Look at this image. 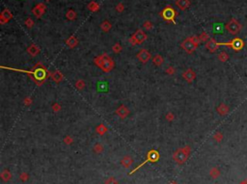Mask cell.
<instances>
[{
	"mask_svg": "<svg viewBox=\"0 0 247 184\" xmlns=\"http://www.w3.org/2000/svg\"><path fill=\"white\" fill-rule=\"evenodd\" d=\"M3 68H7V70H15V71H19V73H24L29 74L30 76H32L33 81L36 83L38 86H41L43 83H44L45 80L47 79L48 76H50V73L48 70H47L44 66H43L41 63L37 64L35 67L33 68V70H18V68H5L2 67Z\"/></svg>",
	"mask_w": 247,
	"mask_h": 184,
	"instance_id": "1",
	"label": "cell"
},
{
	"mask_svg": "<svg viewBox=\"0 0 247 184\" xmlns=\"http://www.w3.org/2000/svg\"><path fill=\"white\" fill-rule=\"evenodd\" d=\"M94 63L103 73H109L114 68V61L112 60L110 56H108L105 53H103L99 56H97L94 60Z\"/></svg>",
	"mask_w": 247,
	"mask_h": 184,
	"instance_id": "2",
	"label": "cell"
},
{
	"mask_svg": "<svg viewBox=\"0 0 247 184\" xmlns=\"http://www.w3.org/2000/svg\"><path fill=\"white\" fill-rule=\"evenodd\" d=\"M190 151H191V149L189 146H185L182 148L177 149L173 154V159L176 161L178 164H183L186 160H187L189 154H190Z\"/></svg>",
	"mask_w": 247,
	"mask_h": 184,
	"instance_id": "3",
	"label": "cell"
},
{
	"mask_svg": "<svg viewBox=\"0 0 247 184\" xmlns=\"http://www.w3.org/2000/svg\"><path fill=\"white\" fill-rule=\"evenodd\" d=\"M160 16H161V18L164 19V21H168V22H172L173 24H176L175 18H176V16H177V12L171 6H166L164 9L162 10V12L160 13Z\"/></svg>",
	"mask_w": 247,
	"mask_h": 184,
	"instance_id": "4",
	"label": "cell"
},
{
	"mask_svg": "<svg viewBox=\"0 0 247 184\" xmlns=\"http://www.w3.org/2000/svg\"><path fill=\"white\" fill-rule=\"evenodd\" d=\"M225 28L230 34H232V35H237V34L240 32L241 28H242V25L238 22L237 19L232 18L231 21L226 24Z\"/></svg>",
	"mask_w": 247,
	"mask_h": 184,
	"instance_id": "5",
	"label": "cell"
},
{
	"mask_svg": "<svg viewBox=\"0 0 247 184\" xmlns=\"http://www.w3.org/2000/svg\"><path fill=\"white\" fill-rule=\"evenodd\" d=\"M244 42L240 38H235L232 41L228 42H219V45H225V47H231L233 50L235 51H240L244 47Z\"/></svg>",
	"mask_w": 247,
	"mask_h": 184,
	"instance_id": "6",
	"label": "cell"
},
{
	"mask_svg": "<svg viewBox=\"0 0 247 184\" xmlns=\"http://www.w3.org/2000/svg\"><path fill=\"white\" fill-rule=\"evenodd\" d=\"M146 40H147V35L145 34V32L142 31L141 29H138L130 37L128 42H130L132 45H136V44H141L142 42H144L146 41Z\"/></svg>",
	"mask_w": 247,
	"mask_h": 184,
	"instance_id": "7",
	"label": "cell"
},
{
	"mask_svg": "<svg viewBox=\"0 0 247 184\" xmlns=\"http://www.w3.org/2000/svg\"><path fill=\"white\" fill-rule=\"evenodd\" d=\"M180 47H182L183 49L185 51V52L191 54V53H193L194 51L197 49L198 44H195V42L192 41V39L190 38V37H189V38L185 39V41L182 42V44H180Z\"/></svg>",
	"mask_w": 247,
	"mask_h": 184,
	"instance_id": "8",
	"label": "cell"
},
{
	"mask_svg": "<svg viewBox=\"0 0 247 184\" xmlns=\"http://www.w3.org/2000/svg\"><path fill=\"white\" fill-rule=\"evenodd\" d=\"M158 159H159V153H158V151L154 150V149H152V150H150V151L148 152V154H147V159H146L145 162H143L141 165H139L135 170H134L133 172H135L136 170H138V168H140L141 166L144 165L146 162H156V161L158 160Z\"/></svg>",
	"mask_w": 247,
	"mask_h": 184,
	"instance_id": "9",
	"label": "cell"
},
{
	"mask_svg": "<svg viewBox=\"0 0 247 184\" xmlns=\"http://www.w3.org/2000/svg\"><path fill=\"white\" fill-rule=\"evenodd\" d=\"M45 10H47V6H45V3H39L33 8L32 13L37 18H41L42 16L45 14Z\"/></svg>",
	"mask_w": 247,
	"mask_h": 184,
	"instance_id": "10",
	"label": "cell"
},
{
	"mask_svg": "<svg viewBox=\"0 0 247 184\" xmlns=\"http://www.w3.org/2000/svg\"><path fill=\"white\" fill-rule=\"evenodd\" d=\"M137 58H138V60L142 64H146L152 58V54L147 49H142L137 53Z\"/></svg>",
	"mask_w": 247,
	"mask_h": 184,
	"instance_id": "11",
	"label": "cell"
},
{
	"mask_svg": "<svg viewBox=\"0 0 247 184\" xmlns=\"http://www.w3.org/2000/svg\"><path fill=\"white\" fill-rule=\"evenodd\" d=\"M183 77L185 81H187L188 83H192L194 81V79L196 78V73H195V71L192 70L191 68H188V70H186L185 73H183Z\"/></svg>",
	"mask_w": 247,
	"mask_h": 184,
	"instance_id": "12",
	"label": "cell"
},
{
	"mask_svg": "<svg viewBox=\"0 0 247 184\" xmlns=\"http://www.w3.org/2000/svg\"><path fill=\"white\" fill-rule=\"evenodd\" d=\"M220 47L219 42H217L214 39H211L209 41L207 42V44H206V48L209 51H211V53L215 52V51L218 49V47Z\"/></svg>",
	"mask_w": 247,
	"mask_h": 184,
	"instance_id": "13",
	"label": "cell"
},
{
	"mask_svg": "<svg viewBox=\"0 0 247 184\" xmlns=\"http://www.w3.org/2000/svg\"><path fill=\"white\" fill-rule=\"evenodd\" d=\"M12 18H13V14L10 12V10L4 9L3 12L1 13V16H0V22H1V24H5Z\"/></svg>",
	"mask_w": 247,
	"mask_h": 184,
	"instance_id": "14",
	"label": "cell"
},
{
	"mask_svg": "<svg viewBox=\"0 0 247 184\" xmlns=\"http://www.w3.org/2000/svg\"><path fill=\"white\" fill-rule=\"evenodd\" d=\"M115 113H116L121 119H125V118H127L128 116V114H130V110L128 109L127 106L121 105L120 107L115 111Z\"/></svg>",
	"mask_w": 247,
	"mask_h": 184,
	"instance_id": "15",
	"label": "cell"
},
{
	"mask_svg": "<svg viewBox=\"0 0 247 184\" xmlns=\"http://www.w3.org/2000/svg\"><path fill=\"white\" fill-rule=\"evenodd\" d=\"M27 52L29 55L35 57L40 53V48L38 45H36L35 44H32L27 47Z\"/></svg>",
	"mask_w": 247,
	"mask_h": 184,
	"instance_id": "16",
	"label": "cell"
},
{
	"mask_svg": "<svg viewBox=\"0 0 247 184\" xmlns=\"http://www.w3.org/2000/svg\"><path fill=\"white\" fill-rule=\"evenodd\" d=\"M50 77L55 83H60L63 80V78H64V75H63V73L60 70H55L53 73L50 74Z\"/></svg>",
	"mask_w": 247,
	"mask_h": 184,
	"instance_id": "17",
	"label": "cell"
},
{
	"mask_svg": "<svg viewBox=\"0 0 247 184\" xmlns=\"http://www.w3.org/2000/svg\"><path fill=\"white\" fill-rule=\"evenodd\" d=\"M176 5L178 6V8H180V10L183 11L190 6V1L189 0H177Z\"/></svg>",
	"mask_w": 247,
	"mask_h": 184,
	"instance_id": "18",
	"label": "cell"
},
{
	"mask_svg": "<svg viewBox=\"0 0 247 184\" xmlns=\"http://www.w3.org/2000/svg\"><path fill=\"white\" fill-rule=\"evenodd\" d=\"M217 110V113L221 115V116H225V115H227L229 113V106L226 105L225 103H221V104L218 106V107L216 108Z\"/></svg>",
	"mask_w": 247,
	"mask_h": 184,
	"instance_id": "19",
	"label": "cell"
},
{
	"mask_svg": "<svg viewBox=\"0 0 247 184\" xmlns=\"http://www.w3.org/2000/svg\"><path fill=\"white\" fill-rule=\"evenodd\" d=\"M77 44H78V41H77V39L74 36H71L70 38H68L67 41H66V44H67L70 48L75 47Z\"/></svg>",
	"mask_w": 247,
	"mask_h": 184,
	"instance_id": "20",
	"label": "cell"
},
{
	"mask_svg": "<svg viewBox=\"0 0 247 184\" xmlns=\"http://www.w3.org/2000/svg\"><path fill=\"white\" fill-rule=\"evenodd\" d=\"M132 163H133V159L130 156H126L121 160V164H122V166H124L125 168H130V167L132 165Z\"/></svg>",
	"mask_w": 247,
	"mask_h": 184,
	"instance_id": "21",
	"label": "cell"
},
{
	"mask_svg": "<svg viewBox=\"0 0 247 184\" xmlns=\"http://www.w3.org/2000/svg\"><path fill=\"white\" fill-rule=\"evenodd\" d=\"M163 62H164V59H163V57L161 55H159V54H157V55H156L153 58V63L154 66H157V67H159V66H161L163 64Z\"/></svg>",
	"mask_w": 247,
	"mask_h": 184,
	"instance_id": "22",
	"label": "cell"
},
{
	"mask_svg": "<svg viewBox=\"0 0 247 184\" xmlns=\"http://www.w3.org/2000/svg\"><path fill=\"white\" fill-rule=\"evenodd\" d=\"M96 131H97V133L99 134V135H104L106 132L108 131V128L106 127L104 124L100 123L99 125H97V127H96Z\"/></svg>",
	"mask_w": 247,
	"mask_h": 184,
	"instance_id": "23",
	"label": "cell"
},
{
	"mask_svg": "<svg viewBox=\"0 0 247 184\" xmlns=\"http://www.w3.org/2000/svg\"><path fill=\"white\" fill-rule=\"evenodd\" d=\"M0 175H1V178L4 181H9V180H11V178H12V174H11L8 170H4V171H2Z\"/></svg>",
	"mask_w": 247,
	"mask_h": 184,
	"instance_id": "24",
	"label": "cell"
},
{
	"mask_svg": "<svg viewBox=\"0 0 247 184\" xmlns=\"http://www.w3.org/2000/svg\"><path fill=\"white\" fill-rule=\"evenodd\" d=\"M100 28L102 29L103 32H108V31H110V29L112 28V24L109 21H104L102 24H100Z\"/></svg>",
	"mask_w": 247,
	"mask_h": 184,
	"instance_id": "25",
	"label": "cell"
},
{
	"mask_svg": "<svg viewBox=\"0 0 247 184\" xmlns=\"http://www.w3.org/2000/svg\"><path fill=\"white\" fill-rule=\"evenodd\" d=\"M88 9L91 11V12H97V11H99V5L97 3V2L95 1H92L90 2V3L88 4Z\"/></svg>",
	"mask_w": 247,
	"mask_h": 184,
	"instance_id": "26",
	"label": "cell"
},
{
	"mask_svg": "<svg viewBox=\"0 0 247 184\" xmlns=\"http://www.w3.org/2000/svg\"><path fill=\"white\" fill-rule=\"evenodd\" d=\"M66 18H67L69 21H74L76 18V13L74 12L73 10H69L67 14H66Z\"/></svg>",
	"mask_w": 247,
	"mask_h": 184,
	"instance_id": "27",
	"label": "cell"
},
{
	"mask_svg": "<svg viewBox=\"0 0 247 184\" xmlns=\"http://www.w3.org/2000/svg\"><path fill=\"white\" fill-rule=\"evenodd\" d=\"M218 59H219L221 62L225 63L229 60V55L225 52V51H222V52H220L218 54Z\"/></svg>",
	"mask_w": 247,
	"mask_h": 184,
	"instance_id": "28",
	"label": "cell"
},
{
	"mask_svg": "<svg viewBox=\"0 0 247 184\" xmlns=\"http://www.w3.org/2000/svg\"><path fill=\"white\" fill-rule=\"evenodd\" d=\"M209 174L212 178H217L220 175V171L217 168H212L209 172Z\"/></svg>",
	"mask_w": 247,
	"mask_h": 184,
	"instance_id": "29",
	"label": "cell"
},
{
	"mask_svg": "<svg viewBox=\"0 0 247 184\" xmlns=\"http://www.w3.org/2000/svg\"><path fill=\"white\" fill-rule=\"evenodd\" d=\"M85 85H86L85 81L82 79L77 80L76 83H75V87H76V89H78V90H82L83 88H85Z\"/></svg>",
	"mask_w": 247,
	"mask_h": 184,
	"instance_id": "30",
	"label": "cell"
},
{
	"mask_svg": "<svg viewBox=\"0 0 247 184\" xmlns=\"http://www.w3.org/2000/svg\"><path fill=\"white\" fill-rule=\"evenodd\" d=\"M213 139L216 141V142L220 143L221 141H222V139H223V134L221 133V132H219V131L216 132V133L213 135Z\"/></svg>",
	"mask_w": 247,
	"mask_h": 184,
	"instance_id": "31",
	"label": "cell"
},
{
	"mask_svg": "<svg viewBox=\"0 0 247 184\" xmlns=\"http://www.w3.org/2000/svg\"><path fill=\"white\" fill-rule=\"evenodd\" d=\"M199 37H200V39H201V41H202V42H208V41L211 40V38H209V35L208 33H206V32H203Z\"/></svg>",
	"mask_w": 247,
	"mask_h": 184,
	"instance_id": "32",
	"label": "cell"
},
{
	"mask_svg": "<svg viewBox=\"0 0 247 184\" xmlns=\"http://www.w3.org/2000/svg\"><path fill=\"white\" fill-rule=\"evenodd\" d=\"M122 47H121L120 44H115L113 45V47H112V50H113L114 53H120L121 51H122Z\"/></svg>",
	"mask_w": 247,
	"mask_h": 184,
	"instance_id": "33",
	"label": "cell"
},
{
	"mask_svg": "<svg viewBox=\"0 0 247 184\" xmlns=\"http://www.w3.org/2000/svg\"><path fill=\"white\" fill-rule=\"evenodd\" d=\"M25 25H26V26L29 28H32L33 26H34V21L31 18H26V21H25Z\"/></svg>",
	"mask_w": 247,
	"mask_h": 184,
	"instance_id": "34",
	"label": "cell"
},
{
	"mask_svg": "<svg viewBox=\"0 0 247 184\" xmlns=\"http://www.w3.org/2000/svg\"><path fill=\"white\" fill-rule=\"evenodd\" d=\"M102 149H103V146L102 145H100V144H96L94 146V150L95 152H97V153H100V152L102 151Z\"/></svg>",
	"mask_w": 247,
	"mask_h": 184,
	"instance_id": "35",
	"label": "cell"
},
{
	"mask_svg": "<svg viewBox=\"0 0 247 184\" xmlns=\"http://www.w3.org/2000/svg\"><path fill=\"white\" fill-rule=\"evenodd\" d=\"M143 27L147 30H151V29H153V23H152L151 21H145L144 24H143Z\"/></svg>",
	"mask_w": 247,
	"mask_h": 184,
	"instance_id": "36",
	"label": "cell"
},
{
	"mask_svg": "<svg viewBox=\"0 0 247 184\" xmlns=\"http://www.w3.org/2000/svg\"><path fill=\"white\" fill-rule=\"evenodd\" d=\"M105 184H118V181L114 177H109L105 180Z\"/></svg>",
	"mask_w": 247,
	"mask_h": 184,
	"instance_id": "37",
	"label": "cell"
},
{
	"mask_svg": "<svg viewBox=\"0 0 247 184\" xmlns=\"http://www.w3.org/2000/svg\"><path fill=\"white\" fill-rule=\"evenodd\" d=\"M73 139L71 136L65 137V139H64V143L65 144H67V145H71V144H73Z\"/></svg>",
	"mask_w": 247,
	"mask_h": 184,
	"instance_id": "38",
	"label": "cell"
},
{
	"mask_svg": "<svg viewBox=\"0 0 247 184\" xmlns=\"http://www.w3.org/2000/svg\"><path fill=\"white\" fill-rule=\"evenodd\" d=\"M61 105L59 104V103H54V104L52 105V109L54 112H59L60 110H61Z\"/></svg>",
	"mask_w": 247,
	"mask_h": 184,
	"instance_id": "39",
	"label": "cell"
},
{
	"mask_svg": "<svg viewBox=\"0 0 247 184\" xmlns=\"http://www.w3.org/2000/svg\"><path fill=\"white\" fill-rule=\"evenodd\" d=\"M23 103H24V104L26 105V106H29V105L32 104V99H31V97H29V96L25 97L24 100H23Z\"/></svg>",
	"mask_w": 247,
	"mask_h": 184,
	"instance_id": "40",
	"label": "cell"
},
{
	"mask_svg": "<svg viewBox=\"0 0 247 184\" xmlns=\"http://www.w3.org/2000/svg\"><path fill=\"white\" fill-rule=\"evenodd\" d=\"M124 9H125V6H124L123 3H119V4H118L117 6H116V11H117V12H119V13L123 12Z\"/></svg>",
	"mask_w": 247,
	"mask_h": 184,
	"instance_id": "41",
	"label": "cell"
},
{
	"mask_svg": "<svg viewBox=\"0 0 247 184\" xmlns=\"http://www.w3.org/2000/svg\"><path fill=\"white\" fill-rule=\"evenodd\" d=\"M175 68L173 67H169L167 68V70H166V73L167 74H170V75H173V74L175 73Z\"/></svg>",
	"mask_w": 247,
	"mask_h": 184,
	"instance_id": "42",
	"label": "cell"
},
{
	"mask_svg": "<svg viewBox=\"0 0 247 184\" xmlns=\"http://www.w3.org/2000/svg\"><path fill=\"white\" fill-rule=\"evenodd\" d=\"M166 119H167L168 122H172V120H174L175 119V116L173 113H168L167 116H166Z\"/></svg>",
	"mask_w": 247,
	"mask_h": 184,
	"instance_id": "43",
	"label": "cell"
},
{
	"mask_svg": "<svg viewBox=\"0 0 247 184\" xmlns=\"http://www.w3.org/2000/svg\"><path fill=\"white\" fill-rule=\"evenodd\" d=\"M21 180H27L28 179V175L26 174H21Z\"/></svg>",
	"mask_w": 247,
	"mask_h": 184,
	"instance_id": "44",
	"label": "cell"
},
{
	"mask_svg": "<svg viewBox=\"0 0 247 184\" xmlns=\"http://www.w3.org/2000/svg\"><path fill=\"white\" fill-rule=\"evenodd\" d=\"M239 184H247V179L243 180V181H241V182H240Z\"/></svg>",
	"mask_w": 247,
	"mask_h": 184,
	"instance_id": "45",
	"label": "cell"
},
{
	"mask_svg": "<svg viewBox=\"0 0 247 184\" xmlns=\"http://www.w3.org/2000/svg\"><path fill=\"white\" fill-rule=\"evenodd\" d=\"M170 184H178V183L176 182V181H172V182H171Z\"/></svg>",
	"mask_w": 247,
	"mask_h": 184,
	"instance_id": "46",
	"label": "cell"
},
{
	"mask_svg": "<svg viewBox=\"0 0 247 184\" xmlns=\"http://www.w3.org/2000/svg\"><path fill=\"white\" fill-rule=\"evenodd\" d=\"M47 1H50V0H47Z\"/></svg>",
	"mask_w": 247,
	"mask_h": 184,
	"instance_id": "47",
	"label": "cell"
}]
</instances>
